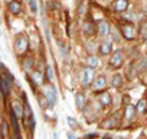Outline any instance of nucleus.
Here are the masks:
<instances>
[{
    "instance_id": "1",
    "label": "nucleus",
    "mask_w": 147,
    "mask_h": 139,
    "mask_svg": "<svg viewBox=\"0 0 147 139\" xmlns=\"http://www.w3.org/2000/svg\"><path fill=\"white\" fill-rule=\"evenodd\" d=\"M28 48H29V41L23 33H20L15 41V51H16L18 55H23L28 51Z\"/></svg>"
},
{
    "instance_id": "2",
    "label": "nucleus",
    "mask_w": 147,
    "mask_h": 139,
    "mask_svg": "<svg viewBox=\"0 0 147 139\" xmlns=\"http://www.w3.org/2000/svg\"><path fill=\"white\" fill-rule=\"evenodd\" d=\"M43 96H45V99L48 100L49 106L53 107V104L56 103V97H58L55 86H53V84H48V86H45V87H43Z\"/></svg>"
},
{
    "instance_id": "3",
    "label": "nucleus",
    "mask_w": 147,
    "mask_h": 139,
    "mask_svg": "<svg viewBox=\"0 0 147 139\" xmlns=\"http://www.w3.org/2000/svg\"><path fill=\"white\" fill-rule=\"evenodd\" d=\"M94 80H95V71H94V68H91V67L85 68L84 71H82V76H81L82 86H84L85 89H88V87L92 84Z\"/></svg>"
},
{
    "instance_id": "4",
    "label": "nucleus",
    "mask_w": 147,
    "mask_h": 139,
    "mask_svg": "<svg viewBox=\"0 0 147 139\" xmlns=\"http://www.w3.org/2000/svg\"><path fill=\"white\" fill-rule=\"evenodd\" d=\"M121 33L127 41H133L137 36V29L134 28L133 23H125V25L121 26Z\"/></svg>"
},
{
    "instance_id": "5",
    "label": "nucleus",
    "mask_w": 147,
    "mask_h": 139,
    "mask_svg": "<svg viewBox=\"0 0 147 139\" xmlns=\"http://www.w3.org/2000/svg\"><path fill=\"white\" fill-rule=\"evenodd\" d=\"M110 62H111V65L114 68H120L123 65V62H124V54H123V51L118 49V51L113 52V57H111Z\"/></svg>"
},
{
    "instance_id": "6",
    "label": "nucleus",
    "mask_w": 147,
    "mask_h": 139,
    "mask_svg": "<svg viewBox=\"0 0 147 139\" xmlns=\"http://www.w3.org/2000/svg\"><path fill=\"white\" fill-rule=\"evenodd\" d=\"M111 49H113V41H111V39H108V38L105 36V39L100 44L98 51H100V54H101V55H108V54L111 52Z\"/></svg>"
},
{
    "instance_id": "7",
    "label": "nucleus",
    "mask_w": 147,
    "mask_h": 139,
    "mask_svg": "<svg viewBox=\"0 0 147 139\" xmlns=\"http://www.w3.org/2000/svg\"><path fill=\"white\" fill-rule=\"evenodd\" d=\"M97 31H95V33H98L101 38H105V36H108V32H110V26H108V23L107 22H100L98 23V26L95 28Z\"/></svg>"
},
{
    "instance_id": "8",
    "label": "nucleus",
    "mask_w": 147,
    "mask_h": 139,
    "mask_svg": "<svg viewBox=\"0 0 147 139\" xmlns=\"http://www.w3.org/2000/svg\"><path fill=\"white\" fill-rule=\"evenodd\" d=\"M7 9L12 15H19L22 12V3L18 2V0H12V2H9V5H7Z\"/></svg>"
},
{
    "instance_id": "9",
    "label": "nucleus",
    "mask_w": 147,
    "mask_h": 139,
    "mask_svg": "<svg viewBox=\"0 0 147 139\" xmlns=\"http://www.w3.org/2000/svg\"><path fill=\"white\" fill-rule=\"evenodd\" d=\"M114 10L115 12H120V13H124L125 9L128 7V0H115L114 5H113Z\"/></svg>"
},
{
    "instance_id": "10",
    "label": "nucleus",
    "mask_w": 147,
    "mask_h": 139,
    "mask_svg": "<svg viewBox=\"0 0 147 139\" xmlns=\"http://www.w3.org/2000/svg\"><path fill=\"white\" fill-rule=\"evenodd\" d=\"M115 126H117V117L113 114L108 119H105L104 122H101V125H100V127H104V129H113Z\"/></svg>"
},
{
    "instance_id": "11",
    "label": "nucleus",
    "mask_w": 147,
    "mask_h": 139,
    "mask_svg": "<svg viewBox=\"0 0 147 139\" xmlns=\"http://www.w3.org/2000/svg\"><path fill=\"white\" fill-rule=\"evenodd\" d=\"M12 112L13 114L18 117V119H22L25 114H23V106L19 103V102H13L12 103Z\"/></svg>"
},
{
    "instance_id": "12",
    "label": "nucleus",
    "mask_w": 147,
    "mask_h": 139,
    "mask_svg": "<svg viewBox=\"0 0 147 139\" xmlns=\"http://www.w3.org/2000/svg\"><path fill=\"white\" fill-rule=\"evenodd\" d=\"M92 83H94V89H95V90H104V89L107 87V80H105L104 76H100V77H98L97 80H94Z\"/></svg>"
},
{
    "instance_id": "13",
    "label": "nucleus",
    "mask_w": 147,
    "mask_h": 139,
    "mask_svg": "<svg viewBox=\"0 0 147 139\" xmlns=\"http://www.w3.org/2000/svg\"><path fill=\"white\" fill-rule=\"evenodd\" d=\"M98 100H100V103H101L102 106H110V104H111V96H110V93H107V91H102V93L98 96Z\"/></svg>"
},
{
    "instance_id": "14",
    "label": "nucleus",
    "mask_w": 147,
    "mask_h": 139,
    "mask_svg": "<svg viewBox=\"0 0 147 139\" xmlns=\"http://www.w3.org/2000/svg\"><path fill=\"white\" fill-rule=\"evenodd\" d=\"M125 106H127L125 107V119L128 122H131L136 116V106H133V104H125Z\"/></svg>"
},
{
    "instance_id": "15",
    "label": "nucleus",
    "mask_w": 147,
    "mask_h": 139,
    "mask_svg": "<svg viewBox=\"0 0 147 139\" xmlns=\"http://www.w3.org/2000/svg\"><path fill=\"white\" fill-rule=\"evenodd\" d=\"M75 106L78 110H82V107H85V99L81 93H77V96H75Z\"/></svg>"
},
{
    "instance_id": "16",
    "label": "nucleus",
    "mask_w": 147,
    "mask_h": 139,
    "mask_svg": "<svg viewBox=\"0 0 147 139\" xmlns=\"http://www.w3.org/2000/svg\"><path fill=\"white\" fill-rule=\"evenodd\" d=\"M32 81L35 84H42L43 83V74L40 71H32Z\"/></svg>"
},
{
    "instance_id": "17",
    "label": "nucleus",
    "mask_w": 147,
    "mask_h": 139,
    "mask_svg": "<svg viewBox=\"0 0 147 139\" xmlns=\"http://www.w3.org/2000/svg\"><path fill=\"white\" fill-rule=\"evenodd\" d=\"M95 26L92 25V23H85L84 25V32L88 35V36H91V35H95Z\"/></svg>"
},
{
    "instance_id": "18",
    "label": "nucleus",
    "mask_w": 147,
    "mask_h": 139,
    "mask_svg": "<svg viewBox=\"0 0 147 139\" xmlns=\"http://www.w3.org/2000/svg\"><path fill=\"white\" fill-rule=\"evenodd\" d=\"M123 86V77L120 76V74H115L114 77H113V87H121Z\"/></svg>"
},
{
    "instance_id": "19",
    "label": "nucleus",
    "mask_w": 147,
    "mask_h": 139,
    "mask_svg": "<svg viewBox=\"0 0 147 139\" xmlns=\"http://www.w3.org/2000/svg\"><path fill=\"white\" fill-rule=\"evenodd\" d=\"M0 89L3 90V94H5V96H7V94H9V87H7L6 78H2V77H0Z\"/></svg>"
},
{
    "instance_id": "20",
    "label": "nucleus",
    "mask_w": 147,
    "mask_h": 139,
    "mask_svg": "<svg viewBox=\"0 0 147 139\" xmlns=\"http://www.w3.org/2000/svg\"><path fill=\"white\" fill-rule=\"evenodd\" d=\"M136 112H138V113H146V102H144L143 99L137 103V106H136Z\"/></svg>"
},
{
    "instance_id": "21",
    "label": "nucleus",
    "mask_w": 147,
    "mask_h": 139,
    "mask_svg": "<svg viewBox=\"0 0 147 139\" xmlns=\"http://www.w3.org/2000/svg\"><path fill=\"white\" fill-rule=\"evenodd\" d=\"M87 62H88V67L95 68V67L98 65V58H97V57H94V55H91V57L87 59Z\"/></svg>"
},
{
    "instance_id": "22",
    "label": "nucleus",
    "mask_w": 147,
    "mask_h": 139,
    "mask_svg": "<svg viewBox=\"0 0 147 139\" xmlns=\"http://www.w3.org/2000/svg\"><path fill=\"white\" fill-rule=\"evenodd\" d=\"M66 122H68V125H69V127H72V129H75V127H78V122L74 119V117H66Z\"/></svg>"
},
{
    "instance_id": "23",
    "label": "nucleus",
    "mask_w": 147,
    "mask_h": 139,
    "mask_svg": "<svg viewBox=\"0 0 147 139\" xmlns=\"http://www.w3.org/2000/svg\"><path fill=\"white\" fill-rule=\"evenodd\" d=\"M140 35H141V38H143V39H146V38H147V29H146V22H141V25H140Z\"/></svg>"
},
{
    "instance_id": "24",
    "label": "nucleus",
    "mask_w": 147,
    "mask_h": 139,
    "mask_svg": "<svg viewBox=\"0 0 147 139\" xmlns=\"http://www.w3.org/2000/svg\"><path fill=\"white\" fill-rule=\"evenodd\" d=\"M29 6H30V10L33 15L38 13V5H36V0H29Z\"/></svg>"
},
{
    "instance_id": "25",
    "label": "nucleus",
    "mask_w": 147,
    "mask_h": 139,
    "mask_svg": "<svg viewBox=\"0 0 147 139\" xmlns=\"http://www.w3.org/2000/svg\"><path fill=\"white\" fill-rule=\"evenodd\" d=\"M23 67H25V70H26V71H29V70H32V67H33V59H32V58H28V59L25 61Z\"/></svg>"
},
{
    "instance_id": "26",
    "label": "nucleus",
    "mask_w": 147,
    "mask_h": 139,
    "mask_svg": "<svg viewBox=\"0 0 147 139\" xmlns=\"http://www.w3.org/2000/svg\"><path fill=\"white\" fill-rule=\"evenodd\" d=\"M6 132H7V123L3 122L2 123V138H6V135H7Z\"/></svg>"
},
{
    "instance_id": "27",
    "label": "nucleus",
    "mask_w": 147,
    "mask_h": 139,
    "mask_svg": "<svg viewBox=\"0 0 147 139\" xmlns=\"http://www.w3.org/2000/svg\"><path fill=\"white\" fill-rule=\"evenodd\" d=\"M144 70H146V58H141L138 64V71H144Z\"/></svg>"
},
{
    "instance_id": "28",
    "label": "nucleus",
    "mask_w": 147,
    "mask_h": 139,
    "mask_svg": "<svg viewBox=\"0 0 147 139\" xmlns=\"http://www.w3.org/2000/svg\"><path fill=\"white\" fill-rule=\"evenodd\" d=\"M46 74H48V78H49V81H52V78H53V74H52V67H46Z\"/></svg>"
},
{
    "instance_id": "29",
    "label": "nucleus",
    "mask_w": 147,
    "mask_h": 139,
    "mask_svg": "<svg viewBox=\"0 0 147 139\" xmlns=\"http://www.w3.org/2000/svg\"><path fill=\"white\" fill-rule=\"evenodd\" d=\"M87 49H88V51H92V49H94V44H92V42H88V44H87Z\"/></svg>"
},
{
    "instance_id": "30",
    "label": "nucleus",
    "mask_w": 147,
    "mask_h": 139,
    "mask_svg": "<svg viewBox=\"0 0 147 139\" xmlns=\"http://www.w3.org/2000/svg\"><path fill=\"white\" fill-rule=\"evenodd\" d=\"M94 136H98V133H88V135H85V138H94Z\"/></svg>"
},
{
    "instance_id": "31",
    "label": "nucleus",
    "mask_w": 147,
    "mask_h": 139,
    "mask_svg": "<svg viewBox=\"0 0 147 139\" xmlns=\"http://www.w3.org/2000/svg\"><path fill=\"white\" fill-rule=\"evenodd\" d=\"M2 96H3V93H2V89H0V99H2Z\"/></svg>"
}]
</instances>
